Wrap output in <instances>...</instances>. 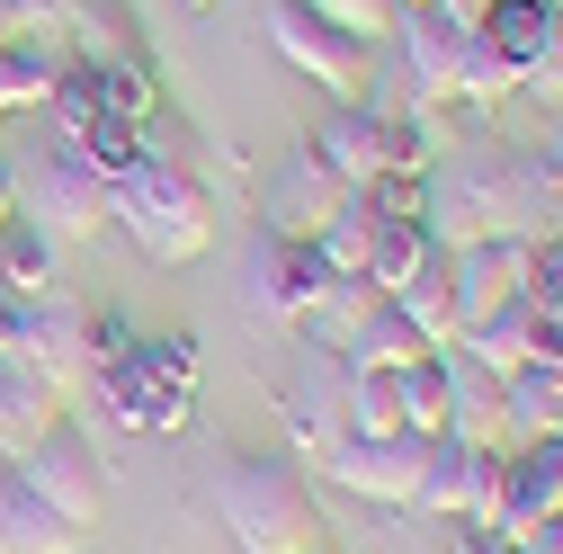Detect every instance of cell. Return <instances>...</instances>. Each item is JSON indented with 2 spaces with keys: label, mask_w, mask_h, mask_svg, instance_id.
I'll use <instances>...</instances> for the list:
<instances>
[{
  "label": "cell",
  "mask_w": 563,
  "mask_h": 554,
  "mask_svg": "<svg viewBox=\"0 0 563 554\" xmlns=\"http://www.w3.org/2000/svg\"><path fill=\"white\" fill-rule=\"evenodd\" d=\"M545 206H563V179H554L545 153H519V144H492L483 134L448 170L430 162V242L439 251H465V242H492V233H528Z\"/></svg>",
  "instance_id": "6da1fadb"
},
{
  "label": "cell",
  "mask_w": 563,
  "mask_h": 554,
  "mask_svg": "<svg viewBox=\"0 0 563 554\" xmlns=\"http://www.w3.org/2000/svg\"><path fill=\"white\" fill-rule=\"evenodd\" d=\"M108 224L144 251L153 268H188L206 242H216V188L188 179V170L144 162V170H125V179L108 188Z\"/></svg>",
  "instance_id": "7a4b0ae2"
},
{
  "label": "cell",
  "mask_w": 563,
  "mask_h": 554,
  "mask_svg": "<svg viewBox=\"0 0 563 554\" xmlns=\"http://www.w3.org/2000/svg\"><path fill=\"white\" fill-rule=\"evenodd\" d=\"M216 519L242 554H313V501L296 465H268V456H233L216 474Z\"/></svg>",
  "instance_id": "3957f363"
},
{
  "label": "cell",
  "mask_w": 563,
  "mask_h": 554,
  "mask_svg": "<svg viewBox=\"0 0 563 554\" xmlns=\"http://www.w3.org/2000/svg\"><path fill=\"white\" fill-rule=\"evenodd\" d=\"M305 144L340 170V188H367V179H385V170H430V162H439L430 134H420L402 108H385V99H331V117L305 134Z\"/></svg>",
  "instance_id": "277c9868"
},
{
  "label": "cell",
  "mask_w": 563,
  "mask_h": 554,
  "mask_svg": "<svg viewBox=\"0 0 563 554\" xmlns=\"http://www.w3.org/2000/svg\"><path fill=\"white\" fill-rule=\"evenodd\" d=\"M268 45L296 63V73L331 99H376V63H385V36H358L305 0H268Z\"/></svg>",
  "instance_id": "5b68a950"
},
{
  "label": "cell",
  "mask_w": 563,
  "mask_h": 554,
  "mask_svg": "<svg viewBox=\"0 0 563 554\" xmlns=\"http://www.w3.org/2000/svg\"><path fill=\"white\" fill-rule=\"evenodd\" d=\"M19 215L63 251V242H99L108 233V179L73 153H45L27 179H19Z\"/></svg>",
  "instance_id": "8992f818"
},
{
  "label": "cell",
  "mask_w": 563,
  "mask_h": 554,
  "mask_svg": "<svg viewBox=\"0 0 563 554\" xmlns=\"http://www.w3.org/2000/svg\"><path fill=\"white\" fill-rule=\"evenodd\" d=\"M340 206H349V188H340V170L313 144H287V153L268 162V179H260V224L277 242H322Z\"/></svg>",
  "instance_id": "52a82bcc"
},
{
  "label": "cell",
  "mask_w": 563,
  "mask_h": 554,
  "mask_svg": "<svg viewBox=\"0 0 563 554\" xmlns=\"http://www.w3.org/2000/svg\"><path fill=\"white\" fill-rule=\"evenodd\" d=\"M501 456L510 447H474V439H430V465H420L411 510H430L448 528H483L492 501H501Z\"/></svg>",
  "instance_id": "ba28073f"
},
{
  "label": "cell",
  "mask_w": 563,
  "mask_h": 554,
  "mask_svg": "<svg viewBox=\"0 0 563 554\" xmlns=\"http://www.w3.org/2000/svg\"><path fill=\"white\" fill-rule=\"evenodd\" d=\"M420 465H430V439L402 430V439H358V430H340L322 447V474L340 483L349 501H385V510H411L420 492Z\"/></svg>",
  "instance_id": "9c48e42d"
},
{
  "label": "cell",
  "mask_w": 563,
  "mask_h": 554,
  "mask_svg": "<svg viewBox=\"0 0 563 554\" xmlns=\"http://www.w3.org/2000/svg\"><path fill=\"white\" fill-rule=\"evenodd\" d=\"M19 474H27V492H36L45 510H63L73 528H99V501H108V465H99L90 430L54 421V430H45V439L19 456Z\"/></svg>",
  "instance_id": "30bf717a"
},
{
  "label": "cell",
  "mask_w": 563,
  "mask_h": 554,
  "mask_svg": "<svg viewBox=\"0 0 563 554\" xmlns=\"http://www.w3.org/2000/svg\"><path fill=\"white\" fill-rule=\"evenodd\" d=\"M81 402L99 411L108 430H134V439H170V430H188V421H197V394H188V385H153L144 367H134V350H125V358H108V367H90Z\"/></svg>",
  "instance_id": "8fae6325"
},
{
  "label": "cell",
  "mask_w": 563,
  "mask_h": 554,
  "mask_svg": "<svg viewBox=\"0 0 563 554\" xmlns=\"http://www.w3.org/2000/svg\"><path fill=\"white\" fill-rule=\"evenodd\" d=\"M331 287H340V268L322 259V242H260V259H251V304L268 313V322H287V331H305L322 304H331Z\"/></svg>",
  "instance_id": "7c38bea8"
},
{
  "label": "cell",
  "mask_w": 563,
  "mask_h": 554,
  "mask_svg": "<svg viewBox=\"0 0 563 554\" xmlns=\"http://www.w3.org/2000/svg\"><path fill=\"white\" fill-rule=\"evenodd\" d=\"M439 259H448V296H456V340L483 313H501L510 296H528V233H492V242H465Z\"/></svg>",
  "instance_id": "4fadbf2b"
},
{
  "label": "cell",
  "mask_w": 563,
  "mask_h": 554,
  "mask_svg": "<svg viewBox=\"0 0 563 554\" xmlns=\"http://www.w3.org/2000/svg\"><path fill=\"white\" fill-rule=\"evenodd\" d=\"M10 350L63 394V402H73L81 385H90V304H73V296H54V304H27L19 313V340H10Z\"/></svg>",
  "instance_id": "5bb4252c"
},
{
  "label": "cell",
  "mask_w": 563,
  "mask_h": 554,
  "mask_svg": "<svg viewBox=\"0 0 563 554\" xmlns=\"http://www.w3.org/2000/svg\"><path fill=\"white\" fill-rule=\"evenodd\" d=\"M563 510V439H528L501 456V501H492V536H528Z\"/></svg>",
  "instance_id": "9a60e30c"
},
{
  "label": "cell",
  "mask_w": 563,
  "mask_h": 554,
  "mask_svg": "<svg viewBox=\"0 0 563 554\" xmlns=\"http://www.w3.org/2000/svg\"><path fill=\"white\" fill-rule=\"evenodd\" d=\"M402 27V73H411V108H439V99H456V45L474 36V27H456L439 0H420V10H402L394 19Z\"/></svg>",
  "instance_id": "2e32d148"
},
{
  "label": "cell",
  "mask_w": 563,
  "mask_h": 554,
  "mask_svg": "<svg viewBox=\"0 0 563 554\" xmlns=\"http://www.w3.org/2000/svg\"><path fill=\"white\" fill-rule=\"evenodd\" d=\"M483 45L501 54L519 81H537L545 63L563 54V0H492L483 10Z\"/></svg>",
  "instance_id": "e0dca14e"
},
{
  "label": "cell",
  "mask_w": 563,
  "mask_h": 554,
  "mask_svg": "<svg viewBox=\"0 0 563 554\" xmlns=\"http://www.w3.org/2000/svg\"><path fill=\"white\" fill-rule=\"evenodd\" d=\"M501 394H510V376H501V367H483V358L448 350V439L510 447V439H501Z\"/></svg>",
  "instance_id": "ac0fdd59"
},
{
  "label": "cell",
  "mask_w": 563,
  "mask_h": 554,
  "mask_svg": "<svg viewBox=\"0 0 563 554\" xmlns=\"http://www.w3.org/2000/svg\"><path fill=\"white\" fill-rule=\"evenodd\" d=\"M54 421H63V394H54L19 350H0V456H27Z\"/></svg>",
  "instance_id": "d6986e66"
},
{
  "label": "cell",
  "mask_w": 563,
  "mask_h": 554,
  "mask_svg": "<svg viewBox=\"0 0 563 554\" xmlns=\"http://www.w3.org/2000/svg\"><path fill=\"white\" fill-rule=\"evenodd\" d=\"M0 296H10L19 313H27V304H54V296H63V251H54V242H45V233H36L27 215H19L10 233H0Z\"/></svg>",
  "instance_id": "ffe728a7"
},
{
  "label": "cell",
  "mask_w": 563,
  "mask_h": 554,
  "mask_svg": "<svg viewBox=\"0 0 563 554\" xmlns=\"http://www.w3.org/2000/svg\"><path fill=\"white\" fill-rule=\"evenodd\" d=\"M331 358H358V367H411V358H430V340L411 331V313H402L394 296H376V304L358 313V331H349Z\"/></svg>",
  "instance_id": "44dd1931"
},
{
  "label": "cell",
  "mask_w": 563,
  "mask_h": 554,
  "mask_svg": "<svg viewBox=\"0 0 563 554\" xmlns=\"http://www.w3.org/2000/svg\"><path fill=\"white\" fill-rule=\"evenodd\" d=\"M501 439L528 447V439H563V367H519L510 394H501Z\"/></svg>",
  "instance_id": "7402d4cb"
},
{
  "label": "cell",
  "mask_w": 563,
  "mask_h": 554,
  "mask_svg": "<svg viewBox=\"0 0 563 554\" xmlns=\"http://www.w3.org/2000/svg\"><path fill=\"white\" fill-rule=\"evenodd\" d=\"M63 54H81V63H125V54H144V27H134L125 0H73V19H63Z\"/></svg>",
  "instance_id": "603a6c76"
},
{
  "label": "cell",
  "mask_w": 563,
  "mask_h": 554,
  "mask_svg": "<svg viewBox=\"0 0 563 554\" xmlns=\"http://www.w3.org/2000/svg\"><path fill=\"white\" fill-rule=\"evenodd\" d=\"M340 402H349V430H358V439H402V385H394V367L340 358Z\"/></svg>",
  "instance_id": "cb8c5ba5"
},
{
  "label": "cell",
  "mask_w": 563,
  "mask_h": 554,
  "mask_svg": "<svg viewBox=\"0 0 563 554\" xmlns=\"http://www.w3.org/2000/svg\"><path fill=\"white\" fill-rule=\"evenodd\" d=\"M456 350H465V358H483V367H501V376H519V367H528V350H537V304H528V296H510L501 313H483V322L456 340Z\"/></svg>",
  "instance_id": "d4e9b609"
},
{
  "label": "cell",
  "mask_w": 563,
  "mask_h": 554,
  "mask_svg": "<svg viewBox=\"0 0 563 554\" xmlns=\"http://www.w3.org/2000/svg\"><path fill=\"white\" fill-rule=\"evenodd\" d=\"M54 73H63V45L10 36V45H0V117H19V108H45V99H54Z\"/></svg>",
  "instance_id": "484cf974"
},
{
  "label": "cell",
  "mask_w": 563,
  "mask_h": 554,
  "mask_svg": "<svg viewBox=\"0 0 563 554\" xmlns=\"http://www.w3.org/2000/svg\"><path fill=\"white\" fill-rule=\"evenodd\" d=\"M45 117H54V153H81V134L99 125V63L63 54V73H54V99H45Z\"/></svg>",
  "instance_id": "4316f807"
},
{
  "label": "cell",
  "mask_w": 563,
  "mask_h": 554,
  "mask_svg": "<svg viewBox=\"0 0 563 554\" xmlns=\"http://www.w3.org/2000/svg\"><path fill=\"white\" fill-rule=\"evenodd\" d=\"M439 259V242H430V224H376L367 233V287L376 296H394V287H411L420 268Z\"/></svg>",
  "instance_id": "83f0119b"
},
{
  "label": "cell",
  "mask_w": 563,
  "mask_h": 554,
  "mask_svg": "<svg viewBox=\"0 0 563 554\" xmlns=\"http://www.w3.org/2000/svg\"><path fill=\"white\" fill-rule=\"evenodd\" d=\"M394 385H402V430L448 439V350H430V358L394 367Z\"/></svg>",
  "instance_id": "f1b7e54d"
},
{
  "label": "cell",
  "mask_w": 563,
  "mask_h": 554,
  "mask_svg": "<svg viewBox=\"0 0 563 554\" xmlns=\"http://www.w3.org/2000/svg\"><path fill=\"white\" fill-rule=\"evenodd\" d=\"M349 206L367 224H430V170H385L367 188H349Z\"/></svg>",
  "instance_id": "f546056e"
},
{
  "label": "cell",
  "mask_w": 563,
  "mask_h": 554,
  "mask_svg": "<svg viewBox=\"0 0 563 554\" xmlns=\"http://www.w3.org/2000/svg\"><path fill=\"white\" fill-rule=\"evenodd\" d=\"M394 304L411 313V331L430 340V350H456V296H448V259H430L411 277V287H394Z\"/></svg>",
  "instance_id": "4dcf8cb0"
},
{
  "label": "cell",
  "mask_w": 563,
  "mask_h": 554,
  "mask_svg": "<svg viewBox=\"0 0 563 554\" xmlns=\"http://www.w3.org/2000/svg\"><path fill=\"white\" fill-rule=\"evenodd\" d=\"M153 108H162V73H153V54L99 63V117H125V125H144Z\"/></svg>",
  "instance_id": "1f68e13d"
},
{
  "label": "cell",
  "mask_w": 563,
  "mask_h": 554,
  "mask_svg": "<svg viewBox=\"0 0 563 554\" xmlns=\"http://www.w3.org/2000/svg\"><path fill=\"white\" fill-rule=\"evenodd\" d=\"M144 162H162V170H188V179H206V134L162 99L153 117H144Z\"/></svg>",
  "instance_id": "d6a6232c"
},
{
  "label": "cell",
  "mask_w": 563,
  "mask_h": 554,
  "mask_svg": "<svg viewBox=\"0 0 563 554\" xmlns=\"http://www.w3.org/2000/svg\"><path fill=\"white\" fill-rule=\"evenodd\" d=\"M73 162H90V170L117 188L125 170H144V125H125V117H99V125L81 134V153H73Z\"/></svg>",
  "instance_id": "836d02e7"
},
{
  "label": "cell",
  "mask_w": 563,
  "mask_h": 554,
  "mask_svg": "<svg viewBox=\"0 0 563 554\" xmlns=\"http://www.w3.org/2000/svg\"><path fill=\"white\" fill-rule=\"evenodd\" d=\"M134 367L153 385H188L197 394V340L188 331H134Z\"/></svg>",
  "instance_id": "e575fe53"
},
{
  "label": "cell",
  "mask_w": 563,
  "mask_h": 554,
  "mask_svg": "<svg viewBox=\"0 0 563 554\" xmlns=\"http://www.w3.org/2000/svg\"><path fill=\"white\" fill-rule=\"evenodd\" d=\"M528 304L537 313H563V233L528 242Z\"/></svg>",
  "instance_id": "d590c367"
},
{
  "label": "cell",
  "mask_w": 563,
  "mask_h": 554,
  "mask_svg": "<svg viewBox=\"0 0 563 554\" xmlns=\"http://www.w3.org/2000/svg\"><path fill=\"white\" fill-rule=\"evenodd\" d=\"M0 10H10V36L63 45V19H73V0H0Z\"/></svg>",
  "instance_id": "8d00e7d4"
},
{
  "label": "cell",
  "mask_w": 563,
  "mask_h": 554,
  "mask_svg": "<svg viewBox=\"0 0 563 554\" xmlns=\"http://www.w3.org/2000/svg\"><path fill=\"white\" fill-rule=\"evenodd\" d=\"M305 10H322V19H340V27H358V36H385L402 10L394 0H305Z\"/></svg>",
  "instance_id": "74e56055"
},
{
  "label": "cell",
  "mask_w": 563,
  "mask_h": 554,
  "mask_svg": "<svg viewBox=\"0 0 563 554\" xmlns=\"http://www.w3.org/2000/svg\"><path fill=\"white\" fill-rule=\"evenodd\" d=\"M465 554H519V536H492V528H456Z\"/></svg>",
  "instance_id": "f35d334b"
},
{
  "label": "cell",
  "mask_w": 563,
  "mask_h": 554,
  "mask_svg": "<svg viewBox=\"0 0 563 554\" xmlns=\"http://www.w3.org/2000/svg\"><path fill=\"white\" fill-rule=\"evenodd\" d=\"M519 554H563V510H554L545 528H528V536H519Z\"/></svg>",
  "instance_id": "ab89813d"
},
{
  "label": "cell",
  "mask_w": 563,
  "mask_h": 554,
  "mask_svg": "<svg viewBox=\"0 0 563 554\" xmlns=\"http://www.w3.org/2000/svg\"><path fill=\"white\" fill-rule=\"evenodd\" d=\"M10 224H19V170L0 162V233H10Z\"/></svg>",
  "instance_id": "60d3db41"
},
{
  "label": "cell",
  "mask_w": 563,
  "mask_h": 554,
  "mask_svg": "<svg viewBox=\"0 0 563 554\" xmlns=\"http://www.w3.org/2000/svg\"><path fill=\"white\" fill-rule=\"evenodd\" d=\"M10 340H19V304H10V296H0V350H10Z\"/></svg>",
  "instance_id": "b9f144b4"
},
{
  "label": "cell",
  "mask_w": 563,
  "mask_h": 554,
  "mask_svg": "<svg viewBox=\"0 0 563 554\" xmlns=\"http://www.w3.org/2000/svg\"><path fill=\"white\" fill-rule=\"evenodd\" d=\"M545 162H554V179H563V125H554V153H545Z\"/></svg>",
  "instance_id": "7bdbcfd3"
},
{
  "label": "cell",
  "mask_w": 563,
  "mask_h": 554,
  "mask_svg": "<svg viewBox=\"0 0 563 554\" xmlns=\"http://www.w3.org/2000/svg\"><path fill=\"white\" fill-rule=\"evenodd\" d=\"M0 45H10V10H0Z\"/></svg>",
  "instance_id": "ee69618b"
},
{
  "label": "cell",
  "mask_w": 563,
  "mask_h": 554,
  "mask_svg": "<svg viewBox=\"0 0 563 554\" xmlns=\"http://www.w3.org/2000/svg\"><path fill=\"white\" fill-rule=\"evenodd\" d=\"M188 10H216V0H188Z\"/></svg>",
  "instance_id": "f6af8a7d"
},
{
  "label": "cell",
  "mask_w": 563,
  "mask_h": 554,
  "mask_svg": "<svg viewBox=\"0 0 563 554\" xmlns=\"http://www.w3.org/2000/svg\"><path fill=\"white\" fill-rule=\"evenodd\" d=\"M394 10H420V0H394Z\"/></svg>",
  "instance_id": "bcb514c9"
},
{
  "label": "cell",
  "mask_w": 563,
  "mask_h": 554,
  "mask_svg": "<svg viewBox=\"0 0 563 554\" xmlns=\"http://www.w3.org/2000/svg\"><path fill=\"white\" fill-rule=\"evenodd\" d=\"M456 554H465V545H456Z\"/></svg>",
  "instance_id": "7dc6e473"
},
{
  "label": "cell",
  "mask_w": 563,
  "mask_h": 554,
  "mask_svg": "<svg viewBox=\"0 0 563 554\" xmlns=\"http://www.w3.org/2000/svg\"><path fill=\"white\" fill-rule=\"evenodd\" d=\"M313 554H322V545H313Z\"/></svg>",
  "instance_id": "c3c4849f"
}]
</instances>
